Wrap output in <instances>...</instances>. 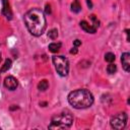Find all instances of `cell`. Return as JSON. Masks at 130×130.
<instances>
[{"instance_id":"6da1fadb","label":"cell","mask_w":130,"mask_h":130,"mask_svg":"<svg viewBox=\"0 0 130 130\" xmlns=\"http://www.w3.org/2000/svg\"><path fill=\"white\" fill-rule=\"evenodd\" d=\"M23 20L28 31L35 37L43 35V32L46 29V17L44 15V12L39 8H32L28 10L24 14Z\"/></svg>"},{"instance_id":"7a4b0ae2","label":"cell","mask_w":130,"mask_h":130,"mask_svg":"<svg viewBox=\"0 0 130 130\" xmlns=\"http://www.w3.org/2000/svg\"><path fill=\"white\" fill-rule=\"evenodd\" d=\"M68 103L75 109H86L93 104L92 93L84 88L76 89L68 94Z\"/></svg>"},{"instance_id":"3957f363","label":"cell","mask_w":130,"mask_h":130,"mask_svg":"<svg viewBox=\"0 0 130 130\" xmlns=\"http://www.w3.org/2000/svg\"><path fill=\"white\" fill-rule=\"evenodd\" d=\"M73 116L69 111H64L52 117L49 129H67L72 125Z\"/></svg>"},{"instance_id":"277c9868","label":"cell","mask_w":130,"mask_h":130,"mask_svg":"<svg viewBox=\"0 0 130 130\" xmlns=\"http://www.w3.org/2000/svg\"><path fill=\"white\" fill-rule=\"evenodd\" d=\"M52 61L55 65V69L60 76H66L69 72V62L64 56H53Z\"/></svg>"},{"instance_id":"5b68a950","label":"cell","mask_w":130,"mask_h":130,"mask_svg":"<svg viewBox=\"0 0 130 130\" xmlns=\"http://www.w3.org/2000/svg\"><path fill=\"white\" fill-rule=\"evenodd\" d=\"M127 114L125 112H122V113H118L117 115H115L110 123H111V127L116 129V130H122L125 128L126 124H127Z\"/></svg>"},{"instance_id":"8992f818","label":"cell","mask_w":130,"mask_h":130,"mask_svg":"<svg viewBox=\"0 0 130 130\" xmlns=\"http://www.w3.org/2000/svg\"><path fill=\"white\" fill-rule=\"evenodd\" d=\"M17 85H18V81H17V79H16L15 77H13V76H7V77L4 79V86H5L7 89H9V90H14V89H16Z\"/></svg>"},{"instance_id":"52a82bcc","label":"cell","mask_w":130,"mask_h":130,"mask_svg":"<svg viewBox=\"0 0 130 130\" xmlns=\"http://www.w3.org/2000/svg\"><path fill=\"white\" fill-rule=\"evenodd\" d=\"M121 62H122L123 69L126 72H129L130 71V54L129 53H123L121 56Z\"/></svg>"},{"instance_id":"ba28073f","label":"cell","mask_w":130,"mask_h":130,"mask_svg":"<svg viewBox=\"0 0 130 130\" xmlns=\"http://www.w3.org/2000/svg\"><path fill=\"white\" fill-rule=\"evenodd\" d=\"M2 3H3L2 14H3L7 19H11V18H12V12H11V9H10L8 0H2Z\"/></svg>"},{"instance_id":"9c48e42d","label":"cell","mask_w":130,"mask_h":130,"mask_svg":"<svg viewBox=\"0 0 130 130\" xmlns=\"http://www.w3.org/2000/svg\"><path fill=\"white\" fill-rule=\"evenodd\" d=\"M80 27H81L85 32H88V34H94V32L96 31V29H98V28L93 27L91 24L87 23L85 20L80 21Z\"/></svg>"},{"instance_id":"30bf717a","label":"cell","mask_w":130,"mask_h":130,"mask_svg":"<svg viewBox=\"0 0 130 130\" xmlns=\"http://www.w3.org/2000/svg\"><path fill=\"white\" fill-rule=\"evenodd\" d=\"M71 10H72V12H74V13L80 12L81 6H80V3H79L78 0H74V1L71 3Z\"/></svg>"},{"instance_id":"8fae6325","label":"cell","mask_w":130,"mask_h":130,"mask_svg":"<svg viewBox=\"0 0 130 130\" xmlns=\"http://www.w3.org/2000/svg\"><path fill=\"white\" fill-rule=\"evenodd\" d=\"M61 46H62L61 43H51V44L49 45V50H50V52H52V53H57V52L60 50Z\"/></svg>"},{"instance_id":"7c38bea8","label":"cell","mask_w":130,"mask_h":130,"mask_svg":"<svg viewBox=\"0 0 130 130\" xmlns=\"http://www.w3.org/2000/svg\"><path fill=\"white\" fill-rule=\"evenodd\" d=\"M48 87H49V82L46 79H43L38 83V89L41 91H45L46 89H48Z\"/></svg>"},{"instance_id":"4fadbf2b","label":"cell","mask_w":130,"mask_h":130,"mask_svg":"<svg viewBox=\"0 0 130 130\" xmlns=\"http://www.w3.org/2000/svg\"><path fill=\"white\" fill-rule=\"evenodd\" d=\"M11 65H12V61L10 60V59H6L5 60V62H4V64H3V66L1 67V72H5V71H7L8 69H10L11 68Z\"/></svg>"},{"instance_id":"5bb4252c","label":"cell","mask_w":130,"mask_h":130,"mask_svg":"<svg viewBox=\"0 0 130 130\" xmlns=\"http://www.w3.org/2000/svg\"><path fill=\"white\" fill-rule=\"evenodd\" d=\"M117 71V66L113 63H110L108 66H107V72L109 74H114L115 72Z\"/></svg>"},{"instance_id":"9a60e30c","label":"cell","mask_w":130,"mask_h":130,"mask_svg":"<svg viewBox=\"0 0 130 130\" xmlns=\"http://www.w3.org/2000/svg\"><path fill=\"white\" fill-rule=\"evenodd\" d=\"M48 37L51 39V40H56L57 37H58V30L56 28H52L49 32H48Z\"/></svg>"},{"instance_id":"2e32d148","label":"cell","mask_w":130,"mask_h":130,"mask_svg":"<svg viewBox=\"0 0 130 130\" xmlns=\"http://www.w3.org/2000/svg\"><path fill=\"white\" fill-rule=\"evenodd\" d=\"M105 60L109 63H112L113 61H115V55L113 53H107L105 55Z\"/></svg>"},{"instance_id":"e0dca14e","label":"cell","mask_w":130,"mask_h":130,"mask_svg":"<svg viewBox=\"0 0 130 130\" xmlns=\"http://www.w3.org/2000/svg\"><path fill=\"white\" fill-rule=\"evenodd\" d=\"M90 19L92 20V22H93V24H92V26H94L95 28H98L99 27V25H100V21H99V19L95 17V15H93V14H91L90 16Z\"/></svg>"},{"instance_id":"ac0fdd59","label":"cell","mask_w":130,"mask_h":130,"mask_svg":"<svg viewBox=\"0 0 130 130\" xmlns=\"http://www.w3.org/2000/svg\"><path fill=\"white\" fill-rule=\"evenodd\" d=\"M46 12L48 14L51 13V6H50V4H46Z\"/></svg>"},{"instance_id":"d6986e66","label":"cell","mask_w":130,"mask_h":130,"mask_svg":"<svg viewBox=\"0 0 130 130\" xmlns=\"http://www.w3.org/2000/svg\"><path fill=\"white\" fill-rule=\"evenodd\" d=\"M73 45H74V47H78V46L81 45V42H80L79 40H75V41L73 42Z\"/></svg>"},{"instance_id":"ffe728a7","label":"cell","mask_w":130,"mask_h":130,"mask_svg":"<svg viewBox=\"0 0 130 130\" xmlns=\"http://www.w3.org/2000/svg\"><path fill=\"white\" fill-rule=\"evenodd\" d=\"M70 53H71V54H76V53H77V48H76V47L72 48V49L70 50Z\"/></svg>"},{"instance_id":"44dd1931","label":"cell","mask_w":130,"mask_h":130,"mask_svg":"<svg viewBox=\"0 0 130 130\" xmlns=\"http://www.w3.org/2000/svg\"><path fill=\"white\" fill-rule=\"evenodd\" d=\"M86 3H87V6H88L89 8H92V3H91L90 0H86Z\"/></svg>"},{"instance_id":"7402d4cb","label":"cell","mask_w":130,"mask_h":130,"mask_svg":"<svg viewBox=\"0 0 130 130\" xmlns=\"http://www.w3.org/2000/svg\"><path fill=\"white\" fill-rule=\"evenodd\" d=\"M125 32H126V35H127V41L129 42V40H130V39H129V29H126Z\"/></svg>"},{"instance_id":"603a6c76","label":"cell","mask_w":130,"mask_h":130,"mask_svg":"<svg viewBox=\"0 0 130 130\" xmlns=\"http://www.w3.org/2000/svg\"><path fill=\"white\" fill-rule=\"evenodd\" d=\"M1 59H2V58H1V53H0V62H1Z\"/></svg>"}]
</instances>
